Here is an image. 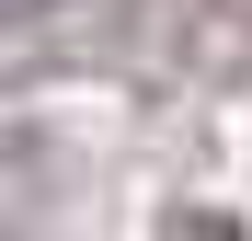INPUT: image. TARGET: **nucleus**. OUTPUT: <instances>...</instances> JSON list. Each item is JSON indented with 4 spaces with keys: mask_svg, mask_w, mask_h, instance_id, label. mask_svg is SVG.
Wrapping results in <instances>:
<instances>
[{
    "mask_svg": "<svg viewBox=\"0 0 252 241\" xmlns=\"http://www.w3.org/2000/svg\"><path fill=\"white\" fill-rule=\"evenodd\" d=\"M172 241H241V230H229V218H206V207H195V218H172Z\"/></svg>",
    "mask_w": 252,
    "mask_h": 241,
    "instance_id": "1",
    "label": "nucleus"
}]
</instances>
